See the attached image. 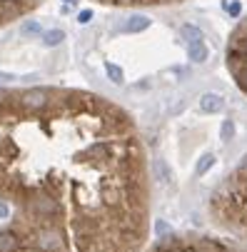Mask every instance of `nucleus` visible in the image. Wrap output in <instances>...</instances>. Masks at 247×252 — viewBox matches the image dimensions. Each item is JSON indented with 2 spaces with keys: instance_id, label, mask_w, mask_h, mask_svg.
Instances as JSON below:
<instances>
[{
  "instance_id": "nucleus-1",
  "label": "nucleus",
  "mask_w": 247,
  "mask_h": 252,
  "mask_svg": "<svg viewBox=\"0 0 247 252\" xmlns=\"http://www.w3.org/2000/svg\"><path fill=\"white\" fill-rule=\"evenodd\" d=\"M0 252H145L153 185L135 118L80 88H0Z\"/></svg>"
},
{
  "instance_id": "nucleus-2",
  "label": "nucleus",
  "mask_w": 247,
  "mask_h": 252,
  "mask_svg": "<svg viewBox=\"0 0 247 252\" xmlns=\"http://www.w3.org/2000/svg\"><path fill=\"white\" fill-rule=\"evenodd\" d=\"M207 218L217 232L247 242V153L210 192Z\"/></svg>"
},
{
  "instance_id": "nucleus-3",
  "label": "nucleus",
  "mask_w": 247,
  "mask_h": 252,
  "mask_svg": "<svg viewBox=\"0 0 247 252\" xmlns=\"http://www.w3.org/2000/svg\"><path fill=\"white\" fill-rule=\"evenodd\" d=\"M145 252H247V242L225 232H167L148 242Z\"/></svg>"
},
{
  "instance_id": "nucleus-4",
  "label": "nucleus",
  "mask_w": 247,
  "mask_h": 252,
  "mask_svg": "<svg viewBox=\"0 0 247 252\" xmlns=\"http://www.w3.org/2000/svg\"><path fill=\"white\" fill-rule=\"evenodd\" d=\"M225 65L237 90L247 97V13L230 30L225 45Z\"/></svg>"
},
{
  "instance_id": "nucleus-5",
  "label": "nucleus",
  "mask_w": 247,
  "mask_h": 252,
  "mask_svg": "<svg viewBox=\"0 0 247 252\" xmlns=\"http://www.w3.org/2000/svg\"><path fill=\"white\" fill-rule=\"evenodd\" d=\"M45 0H0V28H8L30 13H35Z\"/></svg>"
},
{
  "instance_id": "nucleus-6",
  "label": "nucleus",
  "mask_w": 247,
  "mask_h": 252,
  "mask_svg": "<svg viewBox=\"0 0 247 252\" xmlns=\"http://www.w3.org/2000/svg\"><path fill=\"white\" fill-rule=\"evenodd\" d=\"M95 5L105 8H123V10H143V8H165V5H178L185 0H90Z\"/></svg>"
},
{
  "instance_id": "nucleus-7",
  "label": "nucleus",
  "mask_w": 247,
  "mask_h": 252,
  "mask_svg": "<svg viewBox=\"0 0 247 252\" xmlns=\"http://www.w3.org/2000/svg\"><path fill=\"white\" fill-rule=\"evenodd\" d=\"M200 110H202V113H210V115L222 113V110H225V100H222L217 93H205V95L200 97Z\"/></svg>"
},
{
  "instance_id": "nucleus-8",
  "label": "nucleus",
  "mask_w": 247,
  "mask_h": 252,
  "mask_svg": "<svg viewBox=\"0 0 247 252\" xmlns=\"http://www.w3.org/2000/svg\"><path fill=\"white\" fill-rule=\"evenodd\" d=\"M148 25H150V20H148L145 15H140V18L135 15V18H130V23H127L123 30H125V32H137V30H145Z\"/></svg>"
},
{
  "instance_id": "nucleus-9",
  "label": "nucleus",
  "mask_w": 247,
  "mask_h": 252,
  "mask_svg": "<svg viewBox=\"0 0 247 252\" xmlns=\"http://www.w3.org/2000/svg\"><path fill=\"white\" fill-rule=\"evenodd\" d=\"M205 55H207L205 43H202V40H190V58L200 63V60H205Z\"/></svg>"
},
{
  "instance_id": "nucleus-10",
  "label": "nucleus",
  "mask_w": 247,
  "mask_h": 252,
  "mask_svg": "<svg viewBox=\"0 0 247 252\" xmlns=\"http://www.w3.org/2000/svg\"><path fill=\"white\" fill-rule=\"evenodd\" d=\"M213 165H215V158H213V155L202 158V165H197V175H205V170H207V167H213Z\"/></svg>"
},
{
  "instance_id": "nucleus-11",
  "label": "nucleus",
  "mask_w": 247,
  "mask_h": 252,
  "mask_svg": "<svg viewBox=\"0 0 247 252\" xmlns=\"http://www.w3.org/2000/svg\"><path fill=\"white\" fill-rule=\"evenodd\" d=\"M62 38H65V35L55 30V32H50V35H48V40H45V43H48V45H58V43H60Z\"/></svg>"
},
{
  "instance_id": "nucleus-12",
  "label": "nucleus",
  "mask_w": 247,
  "mask_h": 252,
  "mask_svg": "<svg viewBox=\"0 0 247 252\" xmlns=\"http://www.w3.org/2000/svg\"><path fill=\"white\" fill-rule=\"evenodd\" d=\"M105 70H108V73H110V75H113V78H115L118 83L123 80V73H120V70H118L115 65H110V63H108V65H105Z\"/></svg>"
},
{
  "instance_id": "nucleus-13",
  "label": "nucleus",
  "mask_w": 247,
  "mask_h": 252,
  "mask_svg": "<svg viewBox=\"0 0 247 252\" xmlns=\"http://www.w3.org/2000/svg\"><path fill=\"white\" fill-rule=\"evenodd\" d=\"M90 15H93V13H90V10H83V13H80V18H78V20H80V23H88V20H90Z\"/></svg>"
}]
</instances>
